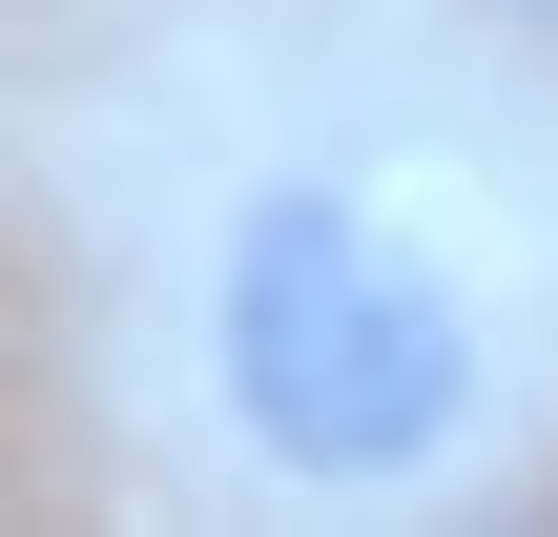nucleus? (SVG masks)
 Returning a JSON list of instances; mask_svg holds the SVG:
<instances>
[{
  "label": "nucleus",
  "instance_id": "1",
  "mask_svg": "<svg viewBox=\"0 0 558 537\" xmlns=\"http://www.w3.org/2000/svg\"><path fill=\"white\" fill-rule=\"evenodd\" d=\"M207 373L228 435L290 497H414L476 455V310L373 186H248L207 248Z\"/></svg>",
  "mask_w": 558,
  "mask_h": 537
},
{
  "label": "nucleus",
  "instance_id": "2",
  "mask_svg": "<svg viewBox=\"0 0 558 537\" xmlns=\"http://www.w3.org/2000/svg\"><path fill=\"white\" fill-rule=\"evenodd\" d=\"M518 21H538V41H558V0H518Z\"/></svg>",
  "mask_w": 558,
  "mask_h": 537
}]
</instances>
